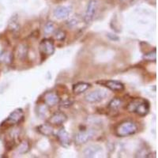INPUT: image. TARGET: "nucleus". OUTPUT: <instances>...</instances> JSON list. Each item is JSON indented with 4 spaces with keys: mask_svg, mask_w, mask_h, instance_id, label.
Returning <instances> with one entry per match:
<instances>
[{
    "mask_svg": "<svg viewBox=\"0 0 158 158\" xmlns=\"http://www.w3.org/2000/svg\"><path fill=\"white\" fill-rule=\"evenodd\" d=\"M44 102L48 107L56 106L61 101V98L57 94V93L49 91L44 94Z\"/></svg>",
    "mask_w": 158,
    "mask_h": 158,
    "instance_id": "10",
    "label": "nucleus"
},
{
    "mask_svg": "<svg viewBox=\"0 0 158 158\" xmlns=\"http://www.w3.org/2000/svg\"><path fill=\"white\" fill-rule=\"evenodd\" d=\"M107 97H108V92L98 89L87 94L85 97V100L90 104H94V103L101 102Z\"/></svg>",
    "mask_w": 158,
    "mask_h": 158,
    "instance_id": "6",
    "label": "nucleus"
},
{
    "mask_svg": "<svg viewBox=\"0 0 158 158\" xmlns=\"http://www.w3.org/2000/svg\"><path fill=\"white\" fill-rule=\"evenodd\" d=\"M143 59L145 61L147 62H155L156 59V48L153 49V51H150V52H147V53H145L143 56Z\"/></svg>",
    "mask_w": 158,
    "mask_h": 158,
    "instance_id": "22",
    "label": "nucleus"
},
{
    "mask_svg": "<svg viewBox=\"0 0 158 158\" xmlns=\"http://www.w3.org/2000/svg\"><path fill=\"white\" fill-rule=\"evenodd\" d=\"M91 87V85L89 83L84 82V81H80L76 84H74L72 87V90L75 95H80V94H83L84 92L88 90Z\"/></svg>",
    "mask_w": 158,
    "mask_h": 158,
    "instance_id": "14",
    "label": "nucleus"
},
{
    "mask_svg": "<svg viewBox=\"0 0 158 158\" xmlns=\"http://www.w3.org/2000/svg\"><path fill=\"white\" fill-rule=\"evenodd\" d=\"M28 54V46L25 44H21L18 45V47L17 48V58L20 59L21 61H24L26 57H27Z\"/></svg>",
    "mask_w": 158,
    "mask_h": 158,
    "instance_id": "17",
    "label": "nucleus"
},
{
    "mask_svg": "<svg viewBox=\"0 0 158 158\" xmlns=\"http://www.w3.org/2000/svg\"><path fill=\"white\" fill-rule=\"evenodd\" d=\"M98 9V2L97 0H89L87 4L85 14V22L89 24L94 20Z\"/></svg>",
    "mask_w": 158,
    "mask_h": 158,
    "instance_id": "7",
    "label": "nucleus"
},
{
    "mask_svg": "<svg viewBox=\"0 0 158 158\" xmlns=\"http://www.w3.org/2000/svg\"><path fill=\"white\" fill-rule=\"evenodd\" d=\"M67 120V115L63 111H56L49 116L48 123L54 126H61Z\"/></svg>",
    "mask_w": 158,
    "mask_h": 158,
    "instance_id": "9",
    "label": "nucleus"
},
{
    "mask_svg": "<svg viewBox=\"0 0 158 158\" xmlns=\"http://www.w3.org/2000/svg\"><path fill=\"white\" fill-rule=\"evenodd\" d=\"M24 118V111L22 108H18V109L13 111L9 116L6 118L2 122L1 127L4 128H9L15 127L20 123H22Z\"/></svg>",
    "mask_w": 158,
    "mask_h": 158,
    "instance_id": "3",
    "label": "nucleus"
},
{
    "mask_svg": "<svg viewBox=\"0 0 158 158\" xmlns=\"http://www.w3.org/2000/svg\"><path fill=\"white\" fill-rule=\"evenodd\" d=\"M29 150V143L27 140H24L22 142H20L17 148V153L19 154H24V153H27Z\"/></svg>",
    "mask_w": 158,
    "mask_h": 158,
    "instance_id": "20",
    "label": "nucleus"
},
{
    "mask_svg": "<svg viewBox=\"0 0 158 158\" xmlns=\"http://www.w3.org/2000/svg\"><path fill=\"white\" fill-rule=\"evenodd\" d=\"M13 60V54L7 51H4L0 54V62L4 63H10Z\"/></svg>",
    "mask_w": 158,
    "mask_h": 158,
    "instance_id": "21",
    "label": "nucleus"
},
{
    "mask_svg": "<svg viewBox=\"0 0 158 158\" xmlns=\"http://www.w3.org/2000/svg\"><path fill=\"white\" fill-rule=\"evenodd\" d=\"M138 127L135 122L131 120H125L118 123L115 129V134L117 137L131 136L138 132Z\"/></svg>",
    "mask_w": 158,
    "mask_h": 158,
    "instance_id": "2",
    "label": "nucleus"
},
{
    "mask_svg": "<svg viewBox=\"0 0 158 158\" xmlns=\"http://www.w3.org/2000/svg\"><path fill=\"white\" fill-rule=\"evenodd\" d=\"M123 105V101L121 98L115 97L109 102L108 105V109L111 111H117L120 109Z\"/></svg>",
    "mask_w": 158,
    "mask_h": 158,
    "instance_id": "15",
    "label": "nucleus"
},
{
    "mask_svg": "<svg viewBox=\"0 0 158 158\" xmlns=\"http://www.w3.org/2000/svg\"><path fill=\"white\" fill-rule=\"evenodd\" d=\"M8 29L12 32H18L20 29V25L18 22V15H14L12 18L10 19L9 23H8Z\"/></svg>",
    "mask_w": 158,
    "mask_h": 158,
    "instance_id": "18",
    "label": "nucleus"
},
{
    "mask_svg": "<svg viewBox=\"0 0 158 158\" xmlns=\"http://www.w3.org/2000/svg\"><path fill=\"white\" fill-rule=\"evenodd\" d=\"M49 107L46 104H40L38 106L37 109V115H39L40 118H46L48 116L49 114Z\"/></svg>",
    "mask_w": 158,
    "mask_h": 158,
    "instance_id": "19",
    "label": "nucleus"
},
{
    "mask_svg": "<svg viewBox=\"0 0 158 158\" xmlns=\"http://www.w3.org/2000/svg\"><path fill=\"white\" fill-rule=\"evenodd\" d=\"M39 51L41 56L44 57H48L54 54L55 44L53 40L48 38L42 40L39 44Z\"/></svg>",
    "mask_w": 158,
    "mask_h": 158,
    "instance_id": "5",
    "label": "nucleus"
},
{
    "mask_svg": "<svg viewBox=\"0 0 158 158\" xmlns=\"http://www.w3.org/2000/svg\"><path fill=\"white\" fill-rule=\"evenodd\" d=\"M96 135L94 129H85L79 131L74 137L75 143L77 145H82L90 141Z\"/></svg>",
    "mask_w": 158,
    "mask_h": 158,
    "instance_id": "4",
    "label": "nucleus"
},
{
    "mask_svg": "<svg viewBox=\"0 0 158 158\" xmlns=\"http://www.w3.org/2000/svg\"><path fill=\"white\" fill-rule=\"evenodd\" d=\"M44 32L46 34H51V33H54L55 31L56 30V25L52 22H48L45 24L44 25Z\"/></svg>",
    "mask_w": 158,
    "mask_h": 158,
    "instance_id": "24",
    "label": "nucleus"
},
{
    "mask_svg": "<svg viewBox=\"0 0 158 158\" xmlns=\"http://www.w3.org/2000/svg\"><path fill=\"white\" fill-rule=\"evenodd\" d=\"M97 83L101 84L103 86L106 87L109 90L112 92H123L125 89L124 85L121 81H115V80H104V81H98Z\"/></svg>",
    "mask_w": 158,
    "mask_h": 158,
    "instance_id": "8",
    "label": "nucleus"
},
{
    "mask_svg": "<svg viewBox=\"0 0 158 158\" xmlns=\"http://www.w3.org/2000/svg\"><path fill=\"white\" fill-rule=\"evenodd\" d=\"M102 152V147L99 145H91L84 150V155L85 157H95L97 155Z\"/></svg>",
    "mask_w": 158,
    "mask_h": 158,
    "instance_id": "13",
    "label": "nucleus"
},
{
    "mask_svg": "<svg viewBox=\"0 0 158 158\" xmlns=\"http://www.w3.org/2000/svg\"><path fill=\"white\" fill-rule=\"evenodd\" d=\"M149 102L144 98L132 99L127 104L126 109L130 113H134L144 117L148 115L149 111Z\"/></svg>",
    "mask_w": 158,
    "mask_h": 158,
    "instance_id": "1",
    "label": "nucleus"
},
{
    "mask_svg": "<svg viewBox=\"0 0 158 158\" xmlns=\"http://www.w3.org/2000/svg\"><path fill=\"white\" fill-rule=\"evenodd\" d=\"M56 138H58L59 143L64 147H68L70 145V135L68 134L64 127H61L57 131Z\"/></svg>",
    "mask_w": 158,
    "mask_h": 158,
    "instance_id": "11",
    "label": "nucleus"
},
{
    "mask_svg": "<svg viewBox=\"0 0 158 158\" xmlns=\"http://www.w3.org/2000/svg\"><path fill=\"white\" fill-rule=\"evenodd\" d=\"M71 12V9L67 6H58L57 7L55 8L53 11V15L55 18L57 19H65L68 18Z\"/></svg>",
    "mask_w": 158,
    "mask_h": 158,
    "instance_id": "12",
    "label": "nucleus"
},
{
    "mask_svg": "<svg viewBox=\"0 0 158 158\" xmlns=\"http://www.w3.org/2000/svg\"><path fill=\"white\" fill-rule=\"evenodd\" d=\"M66 37H67V33L62 29H56L54 32V38L56 40L63 41L66 39Z\"/></svg>",
    "mask_w": 158,
    "mask_h": 158,
    "instance_id": "23",
    "label": "nucleus"
},
{
    "mask_svg": "<svg viewBox=\"0 0 158 158\" xmlns=\"http://www.w3.org/2000/svg\"><path fill=\"white\" fill-rule=\"evenodd\" d=\"M37 131L40 134L44 136H52L54 134V128L52 127L50 123H44L37 127Z\"/></svg>",
    "mask_w": 158,
    "mask_h": 158,
    "instance_id": "16",
    "label": "nucleus"
}]
</instances>
